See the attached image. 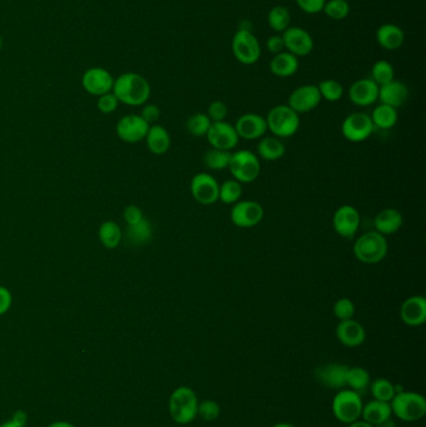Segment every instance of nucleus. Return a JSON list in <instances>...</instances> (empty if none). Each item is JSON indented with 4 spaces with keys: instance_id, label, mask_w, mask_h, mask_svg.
<instances>
[{
    "instance_id": "c03bdc74",
    "label": "nucleus",
    "mask_w": 426,
    "mask_h": 427,
    "mask_svg": "<svg viewBox=\"0 0 426 427\" xmlns=\"http://www.w3.org/2000/svg\"><path fill=\"white\" fill-rule=\"evenodd\" d=\"M118 106H119V100L117 99V96L113 94V91H110L108 94L101 95L98 98L96 108L103 114L114 113L115 110L118 109Z\"/></svg>"
},
{
    "instance_id": "aec40b11",
    "label": "nucleus",
    "mask_w": 426,
    "mask_h": 427,
    "mask_svg": "<svg viewBox=\"0 0 426 427\" xmlns=\"http://www.w3.org/2000/svg\"><path fill=\"white\" fill-rule=\"evenodd\" d=\"M400 318L407 326L417 328L426 321V298L420 295L410 296L402 303Z\"/></svg>"
},
{
    "instance_id": "c85d7f7f",
    "label": "nucleus",
    "mask_w": 426,
    "mask_h": 427,
    "mask_svg": "<svg viewBox=\"0 0 426 427\" xmlns=\"http://www.w3.org/2000/svg\"><path fill=\"white\" fill-rule=\"evenodd\" d=\"M370 118H372L375 129L390 130L397 124L399 115H397V109L395 108L389 106V105L380 104L372 110Z\"/></svg>"
},
{
    "instance_id": "f704fd0d",
    "label": "nucleus",
    "mask_w": 426,
    "mask_h": 427,
    "mask_svg": "<svg viewBox=\"0 0 426 427\" xmlns=\"http://www.w3.org/2000/svg\"><path fill=\"white\" fill-rule=\"evenodd\" d=\"M243 195V186L235 179L227 180L219 185V200L224 204H235Z\"/></svg>"
},
{
    "instance_id": "393cba45",
    "label": "nucleus",
    "mask_w": 426,
    "mask_h": 427,
    "mask_svg": "<svg viewBox=\"0 0 426 427\" xmlns=\"http://www.w3.org/2000/svg\"><path fill=\"white\" fill-rule=\"evenodd\" d=\"M402 223H404L402 214L399 210L392 209V208L382 210L374 220L375 228H377L375 231L382 233L384 236L397 233L402 228Z\"/></svg>"
},
{
    "instance_id": "7ed1b4c3",
    "label": "nucleus",
    "mask_w": 426,
    "mask_h": 427,
    "mask_svg": "<svg viewBox=\"0 0 426 427\" xmlns=\"http://www.w3.org/2000/svg\"><path fill=\"white\" fill-rule=\"evenodd\" d=\"M354 255L362 263L374 265L387 258L389 251V243L387 236L377 231H369L362 233L354 243Z\"/></svg>"
},
{
    "instance_id": "f8f14e48",
    "label": "nucleus",
    "mask_w": 426,
    "mask_h": 427,
    "mask_svg": "<svg viewBox=\"0 0 426 427\" xmlns=\"http://www.w3.org/2000/svg\"><path fill=\"white\" fill-rule=\"evenodd\" d=\"M190 193L199 204L213 205L219 200V183L213 175L199 173L190 183Z\"/></svg>"
},
{
    "instance_id": "4d7b16f0",
    "label": "nucleus",
    "mask_w": 426,
    "mask_h": 427,
    "mask_svg": "<svg viewBox=\"0 0 426 427\" xmlns=\"http://www.w3.org/2000/svg\"><path fill=\"white\" fill-rule=\"evenodd\" d=\"M0 427H25V426H21V425H19V423H15V421H13V420H11V418H10L9 421H5L4 423H1V425H0Z\"/></svg>"
},
{
    "instance_id": "f257e3e1",
    "label": "nucleus",
    "mask_w": 426,
    "mask_h": 427,
    "mask_svg": "<svg viewBox=\"0 0 426 427\" xmlns=\"http://www.w3.org/2000/svg\"><path fill=\"white\" fill-rule=\"evenodd\" d=\"M113 94L122 104L142 106L147 104L152 88L148 80L138 73H124L114 80Z\"/></svg>"
},
{
    "instance_id": "6ab92c4d",
    "label": "nucleus",
    "mask_w": 426,
    "mask_h": 427,
    "mask_svg": "<svg viewBox=\"0 0 426 427\" xmlns=\"http://www.w3.org/2000/svg\"><path fill=\"white\" fill-rule=\"evenodd\" d=\"M377 98L379 85L370 78L357 80L349 88V99L357 106H370L377 103Z\"/></svg>"
},
{
    "instance_id": "72a5a7b5",
    "label": "nucleus",
    "mask_w": 426,
    "mask_h": 427,
    "mask_svg": "<svg viewBox=\"0 0 426 427\" xmlns=\"http://www.w3.org/2000/svg\"><path fill=\"white\" fill-rule=\"evenodd\" d=\"M230 158H232V151L212 148L204 155V164L208 169L220 171V170L228 169Z\"/></svg>"
},
{
    "instance_id": "2eb2a0df",
    "label": "nucleus",
    "mask_w": 426,
    "mask_h": 427,
    "mask_svg": "<svg viewBox=\"0 0 426 427\" xmlns=\"http://www.w3.org/2000/svg\"><path fill=\"white\" fill-rule=\"evenodd\" d=\"M332 226L344 238H352L360 228V214L352 205H342L334 213Z\"/></svg>"
},
{
    "instance_id": "09e8293b",
    "label": "nucleus",
    "mask_w": 426,
    "mask_h": 427,
    "mask_svg": "<svg viewBox=\"0 0 426 427\" xmlns=\"http://www.w3.org/2000/svg\"><path fill=\"white\" fill-rule=\"evenodd\" d=\"M140 116L143 118L149 125L154 124L160 118V109L155 104H144L143 110Z\"/></svg>"
},
{
    "instance_id": "7c9ffc66",
    "label": "nucleus",
    "mask_w": 426,
    "mask_h": 427,
    "mask_svg": "<svg viewBox=\"0 0 426 427\" xmlns=\"http://www.w3.org/2000/svg\"><path fill=\"white\" fill-rule=\"evenodd\" d=\"M153 238V226L148 218H144L142 221L134 225H128L127 228V238L128 243L135 246L145 245Z\"/></svg>"
},
{
    "instance_id": "c756f323",
    "label": "nucleus",
    "mask_w": 426,
    "mask_h": 427,
    "mask_svg": "<svg viewBox=\"0 0 426 427\" xmlns=\"http://www.w3.org/2000/svg\"><path fill=\"white\" fill-rule=\"evenodd\" d=\"M98 236H99L100 243L105 248L114 250L119 246L123 240V231H122L119 223L108 220L100 225Z\"/></svg>"
},
{
    "instance_id": "a211bd4d",
    "label": "nucleus",
    "mask_w": 426,
    "mask_h": 427,
    "mask_svg": "<svg viewBox=\"0 0 426 427\" xmlns=\"http://www.w3.org/2000/svg\"><path fill=\"white\" fill-rule=\"evenodd\" d=\"M234 128L238 133L239 139L255 140L263 138L268 125L267 120L262 115L255 114V113H248L243 114L238 120Z\"/></svg>"
},
{
    "instance_id": "603ef678",
    "label": "nucleus",
    "mask_w": 426,
    "mask_h": 427,
    "mask_svg": "<svg viewBox=\"0 0 426 427\" xmlns=\"http://www.w3.org/2000/svg\"><path fill=\"white\" fill-rule=\"evenodd\" d=\"M11 420H13V421H15V423H19V425H21V426H25V425H26V423H28V415H26V413H25V411H23V410H19V411H16V413H14V415H13V418H11Z\"/></svg>"
},
{
    "instance_id": "bf43d9fd",
    "label": "nucleus",
    "mask_w": 426,
    "mask_h": 427,
    "mask_svg": "<svg viewBox=\"0 0 426 427\" xmlns=\"http://www.w3.org/2000/svg\"><path fill=\"white\" fill-rule=\"evenodd\" d=\"M3 48V38H1V35H0V50Z\"/></svg>"
},
{
    "instance_id": "37998d69",
    "label": "nucleus",
    "mask_w": 426,
    "mask_h": 427,
    "mask_svg": "<svg viewBox=\"0 0 426 427\" xmlns=\"http://www.w3.org/2000/svg\"><path fill=\"white\" fill-rule=\"evenodd\" d=\"M198 416L204 421H215L220 416V406L213 400H204L198 405Z\"/></svg>"
},
{
    "instance_id": "473e14b6",
    "label": "nucleus",
    "mask_w": 426,
    "mask_h": 427,
    "mask_svg": "<svg viewBox=\"0 0 426 427\" xmlns=\"http://www.w3.org/2000/svg\"><path fill=\"white\" fill-rule=\"evenodd\" d=\"M292 15L287 6L277 5L270 9L268 14V24L275 33H283L290 26Z\"/></svg>"
},
{
    "instance_id": "4be33fe9",
    "label": "nucleus",
    "mask_w": 426,
    "mask_h": 427,
    "mask_svg": "<svg viewBox=\"0 0 426 427\" xmlns=\"http://www.w3.org/2000/svg\"><path fill=\"white\" fill-rule=\"evenodd\" d=\"M337 338L340 343L347 348H357L365 341L367 333L362 323H357L354 318L344 320L337 323Z\"/></svg>"
},
{
    "instance_id": "49530a36",
    "label": "nucleus",
    "mask_w": 426,
    "mask_h": 427,
    "mask_svg": "<svg viewBox=\"0 0 426 427\" xmlns=\"http://www.w3.org/2000/svg\"><path fill=\"white\" fill-rule=\"evenodd\" d=\"M297 6L307 14L322 13L327 0H295Z\"/></svg>"
},
{
    "instance_id": "ea45409f",
    "label": "nucleus",
    "mask_w": 426,
    "mask_h": 427,
    "mask_svg": "<svg viewBox=\"0 0 426 427\" xmlns=\"http://www.w3.org/2000/svg\"><path fill=\"white\" fill-rule=\"evenodd\" d=\"M210 125H212V120L209 119L208 115L197 113L189 118L187 121V129L195 138H202V136H207Z\"/></svg>"
},
{
    "instance_id": "a878e982",
    "label": "nucleus",
    "mask_w": 426,
    "mask_h": 427,
    "mask_svg": "<svg viewBox=\"0 0 426 427\" xmlns=\"http://www.w3.org/2000/svg\"><path fill=\"white\" fill-rule=\"evenodd\" d=\"M145 140L149 151L154 155L165 154L172 144L168 130L158 124L150 125Z\"/></svg>"
},
{
    "instance_id": "39448f33",
    "label": "nucleus",
    "mask_w": 426,
    "mask_h": 427,
    "mask_svg": "<svg viewBox=\"0 0 426 427\" xmlns=\"http://www.w3.org/2000/svg\"><path fill=\"white\" fill-rule=\"evenodd\" d=\"M267 125L275 138H292L300 128V118L289 105L274 106L267 115Z\"/></svg>"
},
{
    "instance_id": "c9c22d12",
    "label": "nucleus",
    "mask_w": 426,
    "mask_h": 427,
    "mask_svg": "<svg viewBox=\"0 0 426 427\" xmlns=\"http://www.w3.org/2000/svg\"><path fill=\"white\" fill-rule=\"evenodd\" d=\"M370 383V373H367L365 368H347V386L352 391H364Z\"/></svg>"
},
{
    "instance_id": "6e6552de",
    "label": "nucleus",
    "mask_w": 426,
    "mask_h": 427,
    "mask_svg": "<svg viewBox=\"0 0 426 427\" xmlns=\"http://www.w3.org/2000/svg\"><path fill=\"white\" fill-rule=\"evenodd\" d=\"M232 51L240 64L253 65L260 59L262 46L252 30L239 29L232 40Z\"/></svg>"
},
{
    "instance_id": "0eeeda50",
    "label": "nucleus",
    "mask_w": 426,
    "mask_h": 427,
    "mask_svg": "<svg viewBox=\"0 0 426 427\" xmlns=\"http://www.w3.org/2000/svg\"><path fill=\"white\" fill-rule=\"evenodd\" d=\"M229 170L233 175L234 179L240 184H249L254 180L258 179L262 165L259 158L250 150H238L232 153Z\"/></svg>"
},
{
    "instance_id": "cd10ccee",
    "label": "nucleus",
    "mask_w": 426,
    "mask_h": 427,
    "mask_svg": "<svg viewBox=\"0 0 426 427\" xmlns=\"http://www.w3.org/2000/svg\"><path fill=\"white\" fill-rule=\"evenodd\" d=\"M390 403H384L379 400H372L367 405H362V418L372 426H377L387 418H392Z\"/></svg>"
},
{
    "instance_id": "f3484780",
    "label": "nucleus",
    "mask_w": 426,
    "mask_h": 427,
    "mask_svg": "<svg viewBox=\"0 0 426 427\" xmlns=\"http://www.w3.org/2000/svg\"><path fill=\"white\" fill-rule=\"evenodd\" d=\"M207 138H208L209 144L212 145V148L227 150V151L237 148L239 140H240L234 125L229 124L227 121L212 123Z\"/></svg>"
},
{
    "instance_id": "a19ab883",
    "label": "nucleus",
    "mask_w": 426,
    "mask_h": 427,
    "mask_svg": "<svg viewBox=\"0 0 426 427\" xmlns=\"http://www.w3.org/2000/svg\"><path fill=\"white\" fill-rule=\"evenodd\" d=\"M322 11L332 20H344L350 13V5L347 0H327Z\"/></svg>"
},
{
    "instance_id": "de8ad7c7",
    "label": "nucleus",
    "mask_w": 426,
    "mask_h": 427,
    "mask_svg": "<svg viewBox=\"0 0 426 427\" xmlns=\"http://www.w3.org/2000/svg\"><path fill=\"white\" fill-rule=\"evenodd\" d=\"M123 218H124L127 225H134V223H138L143 220L144 214L139 206L128 205L124 209V213H123Z\"/></svg>"
},
{
    "instance_id": "79ce46f5",
    "label": "nucleus",
    "mask_w": 426,
    "mask_h": 427,
    "mask_svg": "<svg viewBox=\"0 0 426 427\" xmlns=\"http://www.w3.org/2000/svg\"><path fill=\"white\" fill-rule=\"evenodd\" d=\"M355 311H357L355 303H354L352 300L347 298H339V300H337L335 303H334V306H332L334 316H335L339 321L350 320V318H354Z\"/></svg>"
},
{
    "instance_id": "e433bc0d",
    "label": "nucleus",
    "mask_w": 426,
    "mask_h": 427,
    "mask_svg": "<svg viewBox=\"0 0 426 427\" xmlns=\"http://www.w3.org/2000/svg\"><path fill=\"white\" fill-rule=\"evenodd\" d=\"M379 86L390 83L392 80L395 79V70L392 63L387 60H377L375 64L372 65V78Z\"/></svg>"
},
{
    "instance_id": "13d9d810",
    "label": "nucleus",
    "mask_w": 426,
    "mask_h": 427,
    "mask_svg": "<svg viewBox=\"0 0 426 427\" xmlns=\"http://www.w3.org/2000/svg\"><path fill=\"white\" fill-rule=\"evenodd\" d=\"M273 427H295V426H292V425H290V423H277V425H274Z\"/></svg>"
},
{
    "instance_id": "20e7f679",
    "label": "nucleus",
    "mask_w": 426,
    "mask_h": 427,
    "mask_svg": "<svg viewBox=\"0 0 426 427\" xmlns=\"http://www.w3.org/2000/svg\"><path fill=\"white\" fill-rule=\"evenodd\" d=\"M392 415L407 423L422 420L426 413V400L422 395L412 391L395 393L390 401Z\"/></svg>"
},
{
    "instance_id": "9b49d317",
    "label": "nucleus",
    "mask_w": 426,
    "mask_h": 427,
    "mask_svg": "<svg viewBox=\"0 0 426 427\" xmlns=\"http://www.w3.org/2000/svg\"><path fill=\"white\" fill-rule=\"evenodd\" d=\"M114 80L113 75L110 74L108 70L94 66L85 70L84 74L81 76V86L88 94L99 98L101 95L108 94L113 90Z\"/></svg>"
},
{
    "instance_id": "3c124183",
    "label": "nucleus",
    "mask_w": 426,
    "mask_h": 427,
    "mask_svg": "<svg viewBox=\"0 0 426 427\" xmlns=\"http://www.w3.org/2000/svg\"><path fill=\"white\" fill-rule=\"evenodd\" d=\"M267 49L272 53V54H279L285 49L284 46V40L282 35H272L268 40H267Z\"/></svg>"
},
{
    "instance_id": "5fc2aeb1",
    "label": "nucleus",
    "mask_w": 426,
    "mask_h": 427,
    "mask_svg": "<svg viewBox=\"0 0 426 427\" xmlns=\"http://www.w3.org/2000/svg\"><path fill=\"white\" fill-rule=\"evenodd\" d=\"M48 427H75L71 423L68 421H55V423H50Z\"/></svg>"
},
{
    "instance_id": "4468645a",
    "label": "nucleus",
    "mask_w": 426,
    "mask_h": 427,
    "mask_svg": "<svg viewBox=\"0 0 426 427\" xmlns=\"http://www.w3.org/2000/svg\"><path fill=\"white\" fill-rule=\"evenodd\" d=\"M284 46L297 58L307 56L314 49V39L309 31L300 26H289L283 31Z\"/></svg>"
},
{
    "instance_id": "a18cd8bd",
    "label": "nucleus",
    "mask_w": 426,
    "mask_h": 427,
    "mask_svg": "<svg viewBox=\"0 0 426 427\" xmlns=\"http://www.w3.org/2000/svg\"><path fill=\"white\" fill-rule=\"evenodd\" d=\"M208 118L212 120V123H218V121H225V118L228 115V108L220 100H215L212 104L209 105Z\"/></svg>"
},
{
    "instance_id": "4c0bfd02",
    "label": "nucleus",
    "mask_w": 426,
    "mask_h": 427,
    "mask_svg": "<svg viewBox=\"0 0 426 427\" xmlns=\"http://www.w3.org/2000/svg\"><path fill=\"white\" fill-rule=\"evenodd\" d=\"M372 395L374 400L390 403L395 396V385H392L387 378H377L370 385Z\"/></svg>"
},
{
    "instance_id": "ddd939ff",
    "label": "nucleus",
    "mask_w": 426,
    "mask_h": 427,
    "mask_svg": "<svg viewBox=\"0 0 426 427\" xmlns=\"http://www.w3.org/2000/svg\"><path fill=\"white\" fill-rule=\"evenodd\" d=\"M150 125L137 114L125 115L117 124V135L128 144H137L145 139Z\"/></svg>"
},
{
    "instance_id": "bb28decb",
    "label": "nucleus",
    "mask_w": 426,
    "mask_h": 427,
    "mask_svg": "<svg viewBox=\"0 0 426 427\" xmlns=\"http://www.w3.org/2000/svg\"><path fill=\"white\" fill-rule=\"evenodd\" d=\"M269 68H270L272 74L275 75V76L289 78V76L295 74L297 69H299V59L295 55L284 50L282 53L274 55Z\"/></svg>"
},
{
    "instance_id": "1a4fd4ad",
    "label": "nucleus",
    "mask_w": 426,
    "mask_h": 427,
    "mask_svg": "<svg viewBox=\"0 0 426 427\" xmlns=\"http://www.w3.org/2000/svg\"><path fill=\"white\" fill-rule=\"evenodd\" d=\"M374 130L375 128L372 124L370 115L362 111L347 115L342 124V136L352 143H360L369 139Z\"/></svg>"
},
{
    "instance_id": "58836bf2",
    "label": "nucleus",
    "mask_w": 426,
    "mask_h": 427,
    "mask_svg": "<svg viewBox=\"0 0 426 427\" xmlns=\"http://www.w3.org/2000/svg\"><path fill=\"white\" fill-rule=\"evenodd\" d=\"M317 89H319L322 99L330 101V103L339 101L344 95L342 85L334 79L322 80L317 85Z\"/></svg>"
},
{
    "instance_id": "8fccbe9b",
    "label": "nucleus",
    "mask_w": 426,
    "mask_h": 427,
    "mask_svg": "<svg viewBox=\"0 0 426 427\" xmlns=\"http://www.w3.org/2000/svg\"><path fill=\"white\" fill-rule=\"evenodd\" d=\"M13 305V295L8 288L0 285V316L9 311Z\"/></svg>"
},
{
    "instance_id": "f03ea898",
    "label": "nucleus",
    "mask_w": 426,
    "mask_h": 427,
    "mask_svg": "<svg viewBox=\"0 0 426 427\" xmlns=\"http://www.w3.org/2000/svg\"><path fill=\"white\" fill-rule=\"evenodd\" d=\"M198 395L193 388L180 386L169 398V413L174 423L188 425L198 416Z\"/></svg>"
},
{
    "instance_id": "412c9836",
    "label": "nucleus",
    "mask_w": 426,
    "mask_h": 427,
    "mask_svg": "<svg viewBox=\"0 0 426 427\" xmlns=\"http://www.w3.org/2000/svg\"><path fill=\"white\" fill-rule=\"evenodd\" d=\"M349 366L342 363H327L315 370V378L319 383L332 390H342L347 386V373Z\"/></svg>"
},
{
    "instance_id": "9d476101",
    "label": "nucleus",
    "mask_w": 426,
    "mask_h": 427,
    "mask_svg": "<svg viewBox=\"0 0 426 427\" xmlns=\"http://www.w3.org/2000/svg\"><path fill=\"white\" fill-rule=\"evenodd\" d=\"M230 218L232 223L238 228H254L262 223L264 218L263 206L254 200H239L230 211Z\"/></svg>"
},
{
    "instance_id": "2f4dec72",
    "label": "nucleus",
    "mask_w": 426,
    "mask_h": 427,
    "mask_svg": "<svg viewBox=\"0 0 426 427\" xmlns=\"http://www.w3.org/2000/svg\"><path fill=\"white\" fill-rule=\"evenodd\" d=\"M285 145L274 136H267L259 141L258 154L262 159L267 161H275L282 159L285 155Z\"/></svg>"
},
{
    "instance_id": "b1692460",
    "label": "nucleus",
    "mask_w": 426,
    "mask_h": 427,
    "mask_svg": "<svg viewBox=\"0 0 426 427\" xmlns=\"http://www.w3.org/2000/svg\"><path fill=\"white\" fill-rule=\"evenodd\" d=\"M377 41L382 49L394 51L402 48L405 41V33L399 25L382 24L377 30Z\"/></svg>"
},
{
    "instance_id": "6e6d98bb",
    "label": "nucleus",
    "mask_w": 426,
    "mask_h": 427,
    "mask_svg": "<svg viewBox=\"0 0 426 427\" xmlns=\"http://www.w3.org/2000/svg\"><path fill=\"white\" fill-rule=\"evenodd\" d=\"M375 427H397V425H395V423H394L392 418H390L385 420V421H382V423H379V425H377Z\"/></svg>"
},
{
    "instance_id": "864d4df0",
    "label": "nucleus",
    "mask_w": 426,
    "mask_h": 427,
    "mask_svg": "<svg viewBox=\"0 0 426 427\" xmlns=\"http://www.w3.org/2000/svg\"><path fill=\"white\" fill-rule=\"evenodd\" d=\"M349 427H375L370 425V423H367V421H364V420H357V421H354V423H349Z\"/></svg>"
},
{
    "instance_id": "5701e85b",
    "label": "nucleus",
    "mask_w": 426,
    "mask_h": 427,
    "mask_svg": "<svg viewBox=\"0 0 426 427\" xmlns=\"http://www.w3.org/2000/svg\"><path fill=\"white\" fill-rule=\"evenodd\" d=\"M409 99V89L407 85L400 80L394 79L387 84L379 86V98L380 104L389 105L392 108H400Z\"/></svg>"
},
{
    "instance_id": "dca6fc26",
    "label": "nucleus",
    "mask_w": 426,
    "mask_h": 427,
    "mask_svg": "<svg viewBox=\"0 0 426 427\" xmlns=\"http://www.w3.org/2000/svg\"><path fill=\"white\" fill-rule=\"evenodd\" d=\"M322 100L317 85H302L292 90V94L289 95L287 105L297 114H302L315 109Z\"/></svg>"
},
{
    "instance_id": "423d86ee",
    "label": "nucleus",
    "mask_w": 426,
    "mask_h": 427,
    "mask_svg": "<svg viewBox=\"0 0 426 427\" xmlns=\"http://www.w3.org/2000/svg\"><path fill=\"white\" fill-rule=\"evenodd\" d=\"M362 405L360 393L350 388H342L332 398V415L337 421L349 425L362 418Z\"/></svg>"
}]
</instances>
